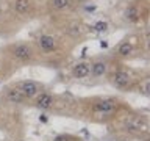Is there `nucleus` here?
<instances>
[{
  "label": "nucleus",
  "instance_id": "4468645a",
  "mask_svg": "<svg viewBox=\"0 0 150 141\" xmlns=\"http://www.w3.org/2000/svg\"><path fill=\"white\" fill-rule=\"evenodd\" d=\"M69 3H70V0H52L50 2L53 9H64L69 6Z\"/></svg>",
  "mask_w": 150,
  "mask_h": 141
},
{
  "label": "nucleus",
  "instance_id": "f257e3e1",
  "mask_svg": "<svg viewBox=\"0 0 150 141\" xmlns=\"http://www.w3.org/2000/svg\"><path fill=\"white\" fill-rule=\"evenodd\" d=\"M117 110H119V102H117L114 97H102V99H97V100L92 103L94 115L98 116V118H103V119L112 118L116 115Z\"/></svg>",
  "mask_w": 150,
  "mask_h": 141
},
{
  "label": "nucleus",
  "instance_id": "9d476101",
  "mask_svg": "<svg viewBox=\"0 0 150 141\" xmlns=\"http://www.w3.org/2000/svg\"><path fill=\"white\" fill-rule=\"evenodd\" d=\"M39 46H41V49L44 50V52H52V50L55 49L56 42H55V39L52 36L44 35V36L39 38Z\"/></svg>",
  "mask_w": 150,
  "mask_h": 141
},
{
  "label": "nucleus",
  "instance_id": "6e6552de",
  "mask_svg": "<svg viewBox=\"0 0 150 141\" xmlns=\"http://www.w3.org/2000/svg\"><path fill=\"white\" fill-rule=\"evenodd\" d=\"M72 74L75 78H86L91 74V63L88 61H80L72 68Z\"/></svg>",
  "mask_w": 150,
  "mask_h": 141
},
{
  "label": "nucleus",
  "instance_id": "0eeeda50",
  "mask_svg": "<svg viewBox=\"0 0 150 141\" xmlns=\"http://www.w3.org/2000/svg\"><path fill=\"white\" fill-rule=\"evenodd\" d=\"M31 55H33L31 49H30V46H27V44H19L13 49V56L17 61H28L31 58Z\"/></svg>",
  "mask_w": 150,
  "mask_h": 141
},
{
  "label": "nucleus",
  "instance_id": "7ed1b4c3",
  "mask_svg": "<svg viewBox=\"0 0 150 141\" xmlns=\"http://www.w3.org/2000/svg\"><path fill=\"white\" fill-rule=\"evenodd\" d=\"M131 75L127 72V70H114L110 75V83L117 89H128L131 86Z\"/></svg>",
  "mask_w": 150,
  "mask_h": 141
},
{
  "label": "nucleus",
  "instance_id": "2eb2a0df",
  "mask_svg": "<svg viewBox=\"0 0 150 141\" xmlns=\"http://www.w3.org/2000/svg\"><path fill=\"white\" fill-rule=\"evenodd\" d=\"M91 28H92L94 31H98V33H100V31H106L108 30V24L105 21H98L97 24H94Z\"/></svg>",
  "mask_w": 150,
  "mask_h": 141
},
{
  "label": "nucleus",
  "instance_id": "20e7f679",
  "mask_svg": "<svg viewBox=\"0 0 150 141\" xmlns=\"http://www.w3.org/2000/svg\"><path fill=\"white\" fill-rule=\"evenodd\" d=\"M124 127H125L127 132L134 133V135L147 132V122H145L144 119H141V118H138V116H128L124 121Z\"/></svg>",
  "mask_w": 150,
  "mask_h": 141
},
{
  "label": "nucleus",
  "instance_id": "ddd939ff",
  "mask_svg": "<svg viewBox=\"0 0 150 141\" xmlns=\"http://www.w3.org/2000/svg\"><path fill=\"white\" fill-rule=\"evenodd\" d=\"M131 52H133V46H131L130 42H122L119 46V49H117V53L120 56H128Z\"/></svg>",
  "mask_w": 150,
  "mask_h": 141
},
{
  "label": "nucleus",
  "instance_id": "39448f33",
  "mask_svg": "<svg viewBox=\"0 0 150 141\" xmlns=\"http://www.w3.org/2000/svg\"><path fill=\"white\" fill-rule=\"evenodd\" d=\"M35 107L39 108L42 111H47V110H52L55 107V97L49 93H44L42 91L41 94H38L35 97Z\"/></svg>",
  "mask_w": 150,
  "mask_h": 141
},
{
  "label": "nucleus",
  "instance_id": "f8f14e48",
  "mask_svg": "<svg viewBox=\"0 0 150 141\" xmlns=\"http://www.w3.org/2000/svg\"><path fill=\"white\" fill-rule=\"evenodd\" d=\"M125 19H127V21H130V22L138 21V19H139V9L136 6H128V8H127V11H125Z\"/></svg>",
  "mask_w": 150,
  "mask_h": 141
},
{
  "label": "nucleus",
  "instance_id": "9b49d317",
  "mask_svg": "<svg viewBox=\"0 0 150 141\" xmlns=\"http://www.w3.org/2000/svg\"><path fill=\"white\" fill-rule=\"evenodd\" d=\"M28 8H30V0H16V2H14V9H16V13H19V14L27 13Z\"/></svg>",
  "mask_w": 150,
  "mask_h": 141
},
{
  "label": "nucleus",
  "instance_id": "dca6fc26",
  "mask_svg": "<svg viewBox=\"0 0 150 141\" xmlns=\"http://www.w3.org/2000/svg\"><path fill=\"white\" fill-rule=\"evenodd\" d=\"M139 91H141V94H142V96H145V97H147L149 94H150V83H149V78H145L144 83L139 85Z\"/></svg>",
  "mask_w": 150,
  "mask_h": 141
},
{
  "label": "nucleus",
  "instance_id": "f03ea898",
  "mask_svg": "<svg viewBox=\"0 0 150 141\" xmlns=\"http://www.w3.org/2000/svg\"><path fill=\"white\" fill-rule=\"evenodd\" d=\"M16 88L28 99V100H30V99H35L38 94L42 93V85L39 82H35V80H23V82L16 85Z\"/></svg>",
  "mask_w": 150,
  "mask_h": 141
},
{
  "label": "nucleus",
  "instance_id": "423d86ee",
  "mask_svg": "<svg viewBox=\"0 0 150 141\" xmlns=\"http://www.w3.org/2000/svg\"><path fill=\"white\" fill-rule=\"evenodd\" d=\"M5 96H6V100L9 103H17V105H23V103L28 102V99L23 96V94L19 91L16 86H11L6 89V93H5Z\"/></svg>",
  "mask_w": 150,
  "mask_h": 141
},
{
  "label": "nucleus",
  "instance_id": "1a4fd4ad",
  "mask_svg": "<svg viewBox=\"0 0 150 141\" xmlns=\"http://www.w3.org/2000/svg\"><path fill=\"white\" fill-rule=\"evenodd\" d=\"M108 72V64L105 61H94L91 63V75L96 78H100L103 75H106Z\"/></svg>",
  "mask_w": 150,
  "mask_h": 141
}]
</instances>
